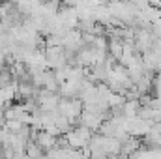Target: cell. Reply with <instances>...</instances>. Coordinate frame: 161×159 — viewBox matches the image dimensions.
<instances>
[{
	"label": "cell",
	"mask_w": 161,
	"mask_h": 159,
	"mask_svg": "<svg viewBox=\"0 0 161 159\" xmlns=\"http://www.w3.org/2000/svg\"><path fill=\"white\" fill-rule=\"evenodd\" d=\"M32 142H38L41 148L45 150V154H47V152H51V150H54V148H56L58 137H54V135H51V133H47V131H40V133H38V137H36Z\"/></svg>",
	"instance_id": "1"
},
{
	"label": "cell",
	"mask_w": 161,
	"mask_h": 159,
	"mask_svg": "<svg viewBox=\"0 0 161 159\" xmlns=\"http://www.w3.org/2000/svg\"><path fill=\"white\" fill-rule=\"evenodd\" d=\"M109 54L116 60H120L122 54H124V40H118V38H111L109 40Z\"/></svg>",
	"instance_id": "2"
},
{
	"label": "cell",
	"mask_w": 161,
	"mask_h": 159,
	"mask_svg": "<svg viewBox=\"0 0 161 159\" xmlns=\"http://www.w3.org/2000/svg\"><path fill=\"white\" fill-rule=\"evenodd\" d=\"M25 154H26V157H28V159H43L45 156H47V154H45V150L41 148L38 142H28V144H26Z\"/></svg>",
	"instance_id": "3"
},
{
	"label": "cell",
	"mask_w": 161,
	"mask_h": 159,
	"mask_svg": "<svg viewBox=\"0 0 161 159\" xmlns=\"http://www.w3.org/2000/svg\"><path fill=\"white\" fill-rule=\"evenodd\" d=\"M38 2H41V4H45V2H47V0H38Z\"/></svg>",
	"instance_id": "4"
},
{
	"label": "cell",
	"mask_w": 161,
	"mask_h": 159,
	"mask_svg": "<svg viewBox=\"0 0 161 159\" xmlns=\"http://www.w3.org/2000/svg\"><path fill=\"white\" fill-rule=\"evenodd\" d=\"M125 2H129V0H125Z\"/></svg>",
	"instance_id": "5"
}]
</instances>
